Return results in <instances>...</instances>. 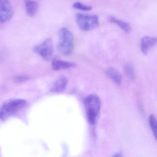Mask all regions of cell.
Instances as JSON below:
<instances>
[{
    "mask_svg": "<svg viewBox=\"0 0 157 157\" xmlns=\"http://www.w3.org/2000/svg\"><path fill=\"white\" fill-rule=\"evenodd\" d=\"M84 104L88 121L90 124H94L96 122L100 113L101 100L96 94H90L85 98Z\"/></svg>",
    "mask_w": 157,
    "mask_h": 157,
    "instance_id": "obj_1",
    "label": "cell"
},
{
    "mask_svg": "<svg viewBox=\"0 0 157 157\" xmlns=\"http://www.w3.org/2000/svg\"><path fill=\"white\" fill-rule=\"evenodd\" d=\"M74 37L72 33L66 28H62L59 33L58 49L62 55L70 56L74 49Z\"/></svg>",
    "mask_w": 157,
    "mask_h": 157,
    "instance_id": "obj_2",
    "label": "cell"
},
{
    "mask_svg": "<svg viewBox=\"0 0 157 157\" xmlns=\"http://www.w3.org/2000/svg\"><path fill=\"white\" fill-rule=\"evenodd\" d=\"M27 102L23 99H15L5 102L0 110V119H6L24 108Z\"/></svg>",
    "mask_w": 157,
    "mask_h": 157,
    "instance_id": "obj_3",
    "label": "cell"
},
{
    "mask_svg": "<svg viewBox=\"0 0 157 157\" xmlns=\"http://www.w3.org/2000/svg\"><path fill=\"white\" fill-rule=\"evenodd\" d=\"M75 19L78 27L85 32L93 30L99 25V18L97 15L78 13Z\"/></svg>",
    "mask_w": 157,
    "mask_h": 157,
    "instance_id": "obj_4",
    "label": "cell"
},
{
    "mask_svg": "<svg viewBox=\"0 0 157 157\" xmlns=\"http://www.w3.org/2000/svg\"><path fill=\"white\" fill-rule=\"evenodd\" d=\"M34 51L44 60H49L53 57L54 47L51 38H48L42 44L34 48Z\"/></svg>",
    "mask_w": 157,
    "mask_h": 157,
    "instance_id": "obj_5",
    "label": "cell"
},
{
    "mask_svg": "<svg viewBox=\"0 0 157 157\" xmlns=\"http://www.w3.org/2000/svg\"><path fill=\"white\" fill-rule=\"evenodd\" d=\"M13 8L10 2L0 0V23L9 21L13 17Z\"/></svg>",
    "mask_w": 157,
    "mask_h": 157,
    "instance_id": "obj_6",
    "label": "cell"
},
{
    "mask_svg": "<svg viewBox=\"0 0 157 157\" xmlns=\"http://www.w3.org/2000/svg\"><path fill=\"white\" fill-rule=\"evenodd\" d=\"M157 43V39L151 36H144L141 38L140 42V48L141 52L147 55L155 46Z\"/></svg>",
    "mask_w": 157,
    "mask_h": 157,
    "instance_id": "obj_7",
    "label": "cell"
},
{
    "mask_svg": "<svg viewBox=\"0 0 157 157\" xmlns=\"http://www.w3.org/2000/svg\"><path fill=\"white\" fill-rule=\"evenodd\" d=\"M67 84V78L66 76H61L53 82L50 91L54 93L61 92L66 89Z\"/></svg>",
    "mask_w": 157,
    "mask_h": 157,
    "instance_id": "obj_8",
    "label": "cell"
},
{
    "mask_svg": "<svg viewBox=\"0 0 157 157\" xmlns=\"http://www.w3.org/2000/svg\"><path fill=\"white\" fill-rule=\"evenodd\" d=\"M75 62L64 61L60 59H55L52 61V68L54 70L59 71L73 67L76 66Z\"/></svg>",
    "mask_w": 157,
    "mask_h": 157,
    "instance_id": "obj_9",
    "label": "cell"
},
{
    "mask_svg": "<svg viewBox=\"0 0 157 157\" xmlns=\"http://www.w3.org/2000/svg\"><path fill=\"white\" fill-rule=\"evenodd\" d=\"M105 73L108 78L118 85H121L122 82V77L120 72L113 67H109L105 70Z\"/></svg>",
    "mask_w": 157,
    "mask_h": 157,
    "instance_id": "obj_10",
    "label": "cell"
},
{
    "mask_svg": "<svg viewBox=\"0 0 157 157\" xmlns=\"http://www.w3.org/2000/svg\"><path fill=\"white\" fill-rule=\"evenodd\" d=\"M25 4L27 14L30 16H34L38 10V2L35 1H25Z\"/></svg>",
    "mask_w": 157,
    "mask_h": 157,
    "instance_id": "obj_11",
    "label": "cell"
},
{
    "mask_svg": "<svg viewBox=\"0 0 157 157\" xmlns=\"http://www.w3.org/2000/svg\"><path fill=\"white\" fill-rule=\"evenodd\" d=\"M109 21L111 22L112 23L115 24L117 25L119 28H121L122 30L124 31L127 33H128L131 31V27L129 24L124 21L119 20L115 17L113 16H110L109 18Z\"/></svg>",
    "mask_w": 157,
    "mask_h": 157,
    "instance_id": "obj_12",
    "label": "cell"
},
{
    "mask_svg": "<svg viewBox=\"0 0 157 157\" xmlns=\"http://www.w3.org/2000/svg\"><path fill=\"white\" fill-rule=\"evenodd\" d=\"M124 71L126 76L130 80H134L135 78V73L134 68L132 65L129 64H127L124 67Z\"/></svg>",
    "mask_w": 157,
    "mask_h": 157,
    "instance_id": "obj_13",
    "label": "cell"
},
{
    "mask_svg": "<svg viewBox=\"0 0 157 157\" xmlns=\"http://www.w3.org/2000/svg\"><path fill=\"white\" fill-rule=\"evenodd\" d=\"M149 123L150 127L152 131V133L154 136L155 138H157V121L156 117L154 115L151 114L149 117Z\"/></svg>",
    "mask_w": 157,
    "mask_h": 157,
    "instance_id": "obj_14",
    "label": "cell"
},
{
    "mask_svg": "<svg viewBox=\"0 0 157 157\" xmlns=\"http://www.w3.org/2000/svg\"><path fill=\"white\" fill-rule=\"evenodd\" d=\"M74 8L82 11H90L92 9V6L85 5L79 2H76L73 4Z\"/></svg>",
    "mask_w": 157,
    "mask_h": 157,
    "instance_id": "obj_15",
    "label": "cell"
},
{
    "mask_svg": "<svg viewBox=\"0 0 157 157\" xmlns=\"http://www.w3.org/2000/svg\"><path fill=\"white\" fill-rule=\"evenodd\" d=\"M30 79V77L27 75H20L13 78V81L16 83H22Z\"/></svg>",
    "mask_w": 157,
    "mask_h": 157,
    "instance_id": "obj_16",
    "label": "cell"
},
{
    "mask_svg": "<svg viewBox=\"0 0 157 157\" xmlns=\"http://www.w3.org/2000/svg\"><path fill=\"white\" fill-rule=\"evenodd\" d=\"M113 157H123V156L121 155V154H119V153H116V154H115Z\"/></svg>",
    "mask_w": 157,
    "mask_h": 157,
    "instance_id": "obj_17",
    "label": "cell"
}]
</instances>
